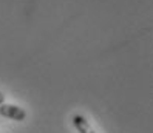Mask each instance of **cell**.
I'll return each mask as SVG.
<instances>
[{"instance_id":"6da1fadb","label":"cell","mask_w":153,"mask_h":133,"mask_svg":"<svg viewBox=\"0 0 153 133\" xmlns=\"http://www.w3.org/2000/svg\"><path fill=\"white\" fill-rule=\"evenodd\" d=\"M0 116L13 119V121H23L26 118V111L22 107H19V105L3 102L2 105H0Z\"/></svg>"},{"instance_id":"7a4b0ae2","label":"cell","mask_w":153,"mask_h":133,"mask_svg":"<svg viewBox=\"0 0 153 133\" xmlns=\"http://www.w3.org/2000/svg\"><path fill=\"white\" fill-rule=\"evenodd\" d=\"M73 126L79 133H94V130L90 127L88 121L82 116V114H74L73 116Z\"/></svg>"},{"instance_id":"3957f363","label":"cell","mask_w":153,"mask_h":133,"mask_svg":"<svg viewBox=\"0 0 153 133\" xmlns=\"http://www.w3.org/2000/svg\"><path fill=\"white\" fill-rule=\"evenodd\" d=\"M3 102H5V94H3L2 91H0V105H2Z\"/></svg>"}]
</instances>
